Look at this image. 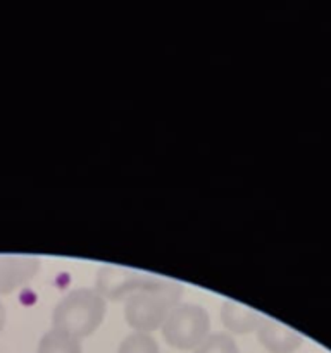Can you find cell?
Masks as SVG:
<instances>
[{
  "label": "cell",
  "instance_id": "cell-1",
  "mask_svg": "<svg viewBox=\"0 0 331 353\" xmlns=\"http://www.w3.org/2000/svg\"><path fill=\"white\" fill-rule=\"evenodd\" d=\"M107 312V303L100 293L90 288H78L62 296L52 312V327L71 336H90L99 330Z\"/></svg>",
  "mask_w": 331,
  "mask_h": 353
},
{
  "label": "cell",
  "instance_id": "cell-2",
  "mask_svg": "<svg viewBox=\"0 0 331 353\" xmlns=\"http://www.w3.org/2000/svg\"><path fill=\"white\" fill-rule=\"evenodd\" d=\"M181 296L183 286L174 281H164L155 288L134 293L124 303V319L137 333L150 334V331L161 330L169 312L179 305Z\"/></svg>",
  "mask_w": 331,
  "mask_h": 353
},
{
  "label": "cell",
  "instance_id": "cell-3",
  "mask_svg": "<svg viewBox=\"0 0 331 353\" xmlns=\"http://www.w3.org/2000/svg\"><path fill=\"white\" fill-rule=\"evenodd\" d=\"M161 333L171 348L195 350L209 338V312L197 303H179L166 317Z\"/></svg>",
  "mask_w": 331,
  "mask_h": 353
},
{
  "label": "cell",
  "instance_id": "cell-4",
  "mask_svg": "<svg viewBox=\"0 0 331 353\" xmlns=\"http://www.w3.org/2000/svg\"><path fill=\"white\" fill-rule=\"evenodd\" d=\"M166 279L157 278L154 274H145L134 269L119 268V265H102L95 279V292L103 299L119 300L124 296H131L134 293L155 288L162 285Z\"/></svg>",
  "mask_w": 331,
  "mask_h": 353
},
{
  "label": "cell",
  "instance_id": "cell-5",
  "mask_svg": "<svg viewBox=\"0 0 331 353\" xmlns=\"http://www.w3.org/2000/svg\"><path fill=\"white\" fill-rule=\"evenodd\" d=\"M38 268L40 261L33 255H0V295L31 281Z\"/></svg>",
  "mask_w": 331,
  "mask_h": 353
},
{
  "label": "cell",
  "instance_id": "cell-6",
  "mask_svg": "<svg viewBox=\"0 0 331 353\" xmlns=\"http://www.w3.org/2000/svg\"><path fill=\"white\" fill-rule=\"evenodd\" d=\"M259 343L271 353H293L302 345V334L279 321L264 317L257 330Z\"/></svg>",
  "mask_w": 331,
  "mask_h": 353
},
{
  "label": "cell",
  "instance_id": "cell-7",
  "mask_svg": "<svg viewBox=\"0 0 331 353\" xmlns=\"http://www.w3.org/2000/svg\"><path fill=\"white\" fill-rule=\"evenodd\" d=\"M265 316L257 312L255 309L243 305L234 300H224L221 307V321L230 333L245 334L257 331Z\"/></svg>",
  "mask_w": 331,
  "mask_h": 353
},
{
  "label": "cell",
  "instance_id": "cell-8",
  "mask_svg": "<svg viewBox=\"0 0 331 353\" xmlns=\"http://www.w3.org/2000/svg\"><path fill=\"white\" fill-rule=\"evenodd\" d=\"M37 353H83L78 338L52 327L41 336Z\"/></svg>",
  "mask_w": 331,
  "mask_h": 353
},
{
  "label": "cell",
  "instance_id": "cell-9",
  "mask_svg": "<svg viewBox=\"0 0 331 353\" xmlns=\"http://www.w3.org/2000/svg\"><path fill=\"white\" fill-rule=\"evenodd\" d=\"M117 353H161V350L152 334L134 331L121 341Z\"/></svg>",
  "mask_w": 331,
  "mask_h": 353
},
{
  "label": "cell",
  "instance_id": "cell-10",
  "mask_svg": "<svg viewBox=\"0 0 331 353\" xmlns=\"http://www.w3.org/2000/svg\"><path fill=\"white\" fill-rule=\"evenodd\" d=\"M193 353H240L238 352L237 341L226 333L209 334L205 341L195 348Z\"/></svg>",
  "mask_w": 331,
  "mask_h": 353
},
{
  "label": "cell",
  "instance_id": "cell-11",
  "mask_svg": "<svg viewBox=\"0 0 331 353\" xmlns=\"http://www.w3.org/2000/svg\"><path fill=\"white\" fill-rule=\"evenodd\" d=\"M3 326H6V307L0 302V333H2Z\"/></svg>",
  "mask_w": 331,
  "mask_h": 353
}]
</instances>
